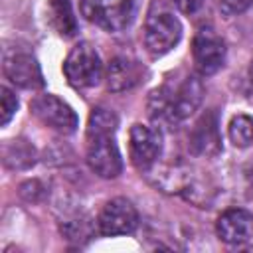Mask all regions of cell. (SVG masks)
<instances>
[{
    "label": "cell",
    "mask_w": 253,
    "mask_h": 253,
    "mask_svg": "<svg viewBox=\"0 0 253 253\" xmlns=\"http://www.w3.org/2000/svg\"><path fill=\"white\" fill-rule=\"evenodd\" d=\"M204 99V85L196 75H186L182 81L164 83L148 97V113L160 123H178L188 119Z\"/></svg>",
    "instance_id": "obj_1"
},
{
    "label": "cell",
    "mask_w": 253,
    "mask_h": 253,
    "mask_svg": "<svg viewBox=\"0 0 253 253\" xmlns=\"http://www.w3.org/2000/svg\"><path fill=\"white\" fill-rule=\"evenodd\" d=\"M249 77H251V81H253V63H251V67H249Z\"/></svg>",
    "instance_id": "obj_22"
},
{
    "label": "cell",
    "mask_w": 253,
    "mask_h": 253,
    "mask_svg": "<svg viewBox=\"0 0 253 253\" xmlns=\"http://www.w3.org/2000/svg\"><path fill=\"white\" fill-rule=\"evenodd\" d=\"M30 109L45 126H49L57 132L69 134V132H75V128H77L79 121H77L75 111L55 95L43 93V95L34 97L30 103Z\"/></svg>",
    "instance_id": "obj_6"
},
{
    "label": "cell",
    "mask_w": 253,
    "mask_h": 253,
    "mask_svg": "<svg viewBox=\"0 0 253 253\" xmlns=\"http://www.w3.org/2000/svg\"><path fill=\"white\" fill-rule=\"evenodd\" d=\"M4 75L22 89H40L43 87L42 69L34 55L26 51H6L4 53Z\"/></svg>",
    "instance_id": "obj_10"
},
{
    "label": "cell",
    "mask_w": 253,
    "mask_h": 253,
    "mask_svg": "<svg viewBox=\"0 0 253 253\" xmlns=\"http://www.w3.org/2000/svg\"><path fill=\"white\" fill-rule=\"evenodd\" d=\"M251 4L253 0H219V10L225 16H237L243 14Z\"/></svg>",
    "instance_id": "obj_19"
},
{
    "label": "cell",
    "mask_w": 253,
    "mask_h": 253,
    "mask_svg": "<svg viewBox=\"0 0 253 253\" xmlns=\"http://www.w3.org/2000/svg\"><path fill=\"white\" fill-rule=\"evenodd\" d=\"M4 164L12 170H26L36 162V150L26 140H10L2 150Z\"/></svg>",
    "instance_id": "obj_15"
},
{
    "label": "cell",
    "mask_w": 253,
    "mask_h": 253,
    "mask_svg": "<svg viewBox=\"0 0 253 253\" xmlns=\"http://www.w3.org/2000/svg\"><path fill=\"white\" fill-rule=\"evenodd\" d=\"M245 180H247V188L253 192V162L245 166Z\"/></svg>",
    "instance_id": "obj_21"
},
{
    "label": "cell",
    "mask_w": 253,
    "mask_h": 253,
    "mask_svg": "<svg viewBox=\"0 0 253 253\" xmlns=\"http://www.w3.org/2000/svg\"><path fill=\"white\" fill-rule=\"evenodd\" d=\"M215 231L223 243L241 245L253 237V215L247 210L231 208L219 215Z\"/></svg>",
    "instance_id": "obj_12"
},
{
    "label": "cell",
    "mask_w": 253,
    "mask_h": 253,
    "mask_svg": "<svg viewBox=\"0 0 253 253\" xmlns=\"http://www.w3.org/2000/svg\"><path fill=\"white\" fill-rule=\"evenodd\" d=\"M63 73L73 87L85 89L97 85L103 75V63L97 49L87 42L77 43L63 61Z\"/></svg>",
    "instance_id": "obj_4"
},
{
    "label": "cell",
    "mask_w": 253,
    "mask_h": 253,
    "mask_svg": "<svg viewBox=\"0 0 253 253\" xmlns=\"http://www.w3.org/2000/svg\"><path fill=\"white\" fill-rule=\"evenodd\" d=\"M47 20L59 36L71 38L77 32V18L73 14L71 0H49L47 2Z\"/></svg>",
    "instance_id": "obj_14"
},
{
    "label": "cell",
    "mask_w": 253,
    "mask_h": 253,
    "mask_svg": "<svg viewBox=\"0 0 253 253\" xmlns=\"http://www.w3.org/2000/svg\"><path fill=\"white\" fill-rule=\"evenodd\" d=\"M192 55L198 71L202 75H211L225 61V43L211 28H200L194 38Z\"/></svg>",
    "instance_id": "obj_9"
},
{
    "label": "cell",
    "mask_w": 253,
    "mask_h": 253,
    "mask_svg": "<svg viewBox=\"0 0 253 253\" xmlns=\"http://www.w3.org/2000/svg\"><path fill=\"white\" fill-rule=\"evenodd\" d=\"M81 12L107 32H123L136 16V0H81Z\"/></svg>",
    "instance_id": "obj_2"
},
{
    "label": "cell",
    "mask_w": 253,
    "mask_h": 253,
    "mask_svg": "<svg viewBox=\"0 0 253 253\" xmlns=\"http://www.w3.org/2000/svg\"><path fill=\"white\" fill-rule=\"evenodd\" d=\"M182 38V24L170 10H152L144 22V45L156 57L168 53Z\"/></svg>",
    "instance_id": "obj_3"
},
{
    "label": "cell",
    "mask_w": 253,
    "mask_h": 253,
    "mask_svg": "<svg viewBox=\"0 0 253 253\" xmlns=\"http://www.w3.org/2000/svg\"><path fill=\"white\" fill-rule=\"evenodd\" d=\"M136 225H138L136 208L125 198H115V200L107 202L97 217L99 233L107 235V237L132 233L136 229Z\"/></svg>",
    "instance_id": "obj_7"
},
{
    "label": "cell",
    "mask_w": 253,
    "mask_h": 253,
    "mask_svg": "<svg viewBox=\"0 0 253 253\" xmlns=\"http://www.w3.org/2000/svg\"><path fill=\"white\" fill-rule=\"evenodd\" d=\"M117 126H119L117 115L105 107H97L89 115L87 134H115Z\"/></svg>",
    "instance_id": "obj_16"
},
{
    "label": "cell",
    "mask_w": 253,
    "mask_h": 253,
    "mask_svg": "<svg viewBox=\"0 0 253 253\" xmlns=\"http://www.w3.org/2000/svg\"><path fill=\"white\" fill-rule=\"evenodd\" d=\"M172 2L176 4V8H178L180 12H184V14H194V12H198V10L204 6L206 0H172Z\"/></svg>",
    "instance_id": "obj_20"
},
{
    "label": "cell",
    "mask_w": 253,
    "mask_h": 253,
    "mask_svg": "<svg viewBox=\"0 0 253 253\" xmlns=\"http://www.w3.org/2000/svg\"><path fill=\"white\" fill-rule=\"evenodd\" d=\"M229 140L237 148H245L253 144V119L247 115H235L229 121Z\"/></svg>",
    "instance_id": "obj_17"
},
{
    "label": "cell",
    "mask_w": 253,
    "mask_h": 253,
    "mask_svg": "<svg viewBox=\"0 0 253 253\" xmlns=\"http://www.w3.org/2000/svg\"><path fill=\"white\" fill-rule=\"evenodd\" d=\"M87 164L101 178H117L123 160L115 134H87Z\"/></svg>",
    "instance_id": "obj_5"
},
{
    "label": "cell",
    "mask_w": 253,
    "mask_h": 253,
    "mask_svg": "<svg viewBox=\"0 0 253 253\" xmlns=\"http://www.w3.org/2000/svg\"><path fill=\"white\" fill-rule=\"evenodd\" d=\"M190 150L196 156H206V158H213L221 152L219 121L215 111H206L196 121L190 132Z\"/></svg>",
    "instance_id": "obj_11"
},
{
    "label": "cell",
    "mask_w": 253,
    "mask_h": 253,
    "mask_svg": "<svg viewBox=\"0 0 253 253\" xmlns=\"http://www.w3.org/2000/svg\"><path fill=\"white\" fill-rule=\"evenodd\" d=\"M128 150H130V160L136 168H140V170L152 168L162 152L160 130L140 125V123L132 125L130 136H128Z\"/></svg>",
    "instance_id": "obj_8"
},
{
    "label": "cell",
    "mask_w": 253,
    "mask_h": 253,
    "mask_svg": "<svg viewBox=\"0 0 253 253\" xmlns=\"http://www.w3.org/2000/svg\"><path fill=\"white\" fill-rule=\"evenodd\" d=\"M0 101H2V111H0V125L6 126L10 123V119L14 117L16 109H18V97L8 89L2 87L0 89Z\"/></svg>",
    "instance_id": "obj_18"
},
{
    "label": "cell",
    "mask_w": 253,
    "mask_h": 253,
    "mask_svg": "<svg viewBox=\"0 0 253 253\" xmlns=\"http://www.w3.org/2000/svg\"><path fill=\"white\" fill-rule=\"evenodd\" d=\"M140 79H142V67H140L138 61H134L130 57H125V55H119V57L111 59V63L107 67V87H109V91H115V93L128 91Z\"/></svg>",
    "instance_id": "obj_13"
}]
</instances>
